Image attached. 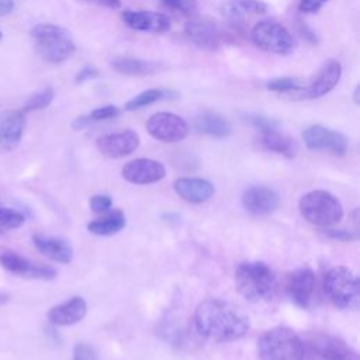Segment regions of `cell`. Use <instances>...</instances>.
I'll use <instances>...</instances> for the list:
<instances>
[{"mask_svg": "<svg viewBox=\"0 0 360 360\" xmlns=\"http://www.w3.org/2000/svg\"><path fill=\"white\" fill-rule=\"evenodd\" d=\"M323 290L335 307L354 309L360 298V281L357 276L345 266L330 269L323 280Z\"/></svg>", "mask_w": 360, "mask_h": 360, "instance_id": "8992f818", "label": "cell"}, {"mask_svg": "<svg viewBox=\"0 0 360 360\" xmlns=\"http://www.w3.org/2000/svg\"><path fill=\"white\" fill-rule=\"evenodd\" d=\"M111 66L114 70L125 76H149L162 70V66L158 62L127 56L112 59Z\"/></svg>", "mask_w": 360, "mask_h": 360, "instance_id": "484cf974", "label": "cell"}, {"mask_svg": "<svg viewBox=\"0 0 360 360\" xmlns=\"http://www.w3.org/2000/svg\"><path fill=\"white\" fill-rule=\"evenodd\" d=\"M304 360H359V354L342 339L316 333L304 345Z\"/></svg>", "mask_w": 360, "mask_h": 360, "instance_id": "ba28073f", "label": "cell"}, {"mask_svg": "<svg viewBox=\"0 0 360 360\" xmlns=\"http://www.w3.org/2000/svg\"><path fill=\"white\" fill-rule=\"evenodd\" d=\"M179 98V93L174 90H169V89H148L142 93H139L138 96H135L134 98H131L129 101H127L125 104V110L127 111H135L143 107H148L156 101H162V100H176Z\"/></svg>", "mask_w": 360, "mask_h": 360, "instance_id": "83f0119b", "label": "cell"}, {"mask_svg": "<svg viewBox=\"0 0 360 360\" xmlns=\"http://www.w3.org/2000/svg\"><path fill=\"white\" fill-rule=\"evenodd\" d=\"M342 77V65L335 60L329 59L326 60L316 76L305 86L298 90L300 94H295V98H305V100H314L319 98L325 94H328L330 90L335 89V86L339 83Z\"/></svg>", "mask_w": 360, "mask_h": 360, "instance_id": "7c38bea8", "label": "cell"}, {"mask_svg": "<svg viewBox=\"0 0 360 360\" xmlns=\"http://www.w3.org/2000/svg\"><path fill=\"white\" fill-rule=\"evenodd\" d=\"M117 115H120V108L110 104V105H103V107H98V108L93 110L89 114V118H90L91 122H96V121L111 120V118H115Z\"/></svg>", "mask_w": 360, "mask_h": 360, "instance_id": "d6a6232c", "label": "cell"}, {"mask_svg": "<svg viewBox=\"0 0 360 360\" xmlns=\"http://www.w3.org/2000/svg\"><path fill=\"white\" fill-rule=\"evenodd\" d=\"M139 143H141L139 135L132 129L105 134L97 138L96 141V146L98 152L105 158H112V159L131 155L138 149Z\"/></svg>", "mask_w": 360, "mask_h": 360, "instance_id": "4fadbf2b", "label": "cell"}, {"mask_svg": "<svg viewBox=\"0 0 360 360\" xmlns=\"http://www.w3.org/2000/svg\"><path fill=\"white\" fill-rule=\"evenodd\" d=\"M257 143L262 149L292 159L297 155V143L292 138L280 134L277 129L260 132Z\"/></svg>", "mask_w": 360, "mask_h": 360, "instance_id": "cb8c5ba5", "label": "cell"}, {"mask_svg": "<svg viewBox=\"0 0 360 360\" xmlns=\"http://www.w3.org/2000/svg\"><path fill=\"white\" fill-rule=\"evenodd\" d=\"M122 21L135 31L162 34L170 30V20L166 14L148 10H124Z\"/></svg>", "mask_w": 360, "mask_h": 360, "instance_id": "ac0fdd59", "label": "cell"}, {"mask_svg": "<svg viewBox=\"0 0 360 360\" xmlns=\"http://www.w3.org/2000/svg\"><path fill=\"white\" fill-rule=\"evenodd\" d=\"M124 226H125V215L122 211L115 210L91 221L87 225V229L94 235L108 236L120 232Z\"/></svg>", "mask_w": 360, "mask_h": 360, "instance_id": "4316f807", "label": "cell"}, {"mask_svg": "<svg viewBox=\"0 0 360 360\" xmlns=\"http://www.w3.org/2000/svg\"><path fill=\"white\" fill-rule=\"evenodd\" d=\"M112 205V200L107 194H96L90 198V208L93 212H107L108 208Z\"/></svg>", "mask_w": 360, "mask_h": 360, "instance_id": "836d02e7", "label": "cell"}, {"mask_svg": "<svg viewBox=\"0 0 360 360\" xmlns=\"http://www.w3.org/2000/svg\"><path fill=\"white\" fill-rule=\"evenodd\" d=\"M25 112L22 110H6L0 112V152L7 153L15 149L24 135Z\"/></svg>", "mask_w": 360, "mask_h": 360, "instance_id": "5bb4252c", "label": "cell"}, {"mask_svg": "<svg viewBox=\"0 0 360 360\" xmlns=\"http://www.w3.org/2000/svg\"><path fill=\"white\" fill-rule=\"evenodd\" d=\"M359 93H360V86L356 84V87H354V90H353V101H354V104H359V103H360Z\"/></svg>", "mask_w": 360, "mask_h": 360, "instance_id": "ee69618b", "label": "cell"}, {"mask_svg": "<svg viewBox=\"0 0 360 360\" xmlns=\"http://www.w3.org/2000/svg\"><path fill=\"white\" fill-rule=\"evenodd\" d=\"M250 38L257 48L274 55H290L295 48L290 30L274 20H263L255 24Z\"/></svg>", "mask_w": 360, "mask_h": 360, "instance_id": "52a82bcc", "label": "cell"}, {"mask_svg": "<svg viewBox=\"0 0 360 360\" xmlns=\"http://www.w3.org/2000/svg\"><path fill=\"white\" fill-rule=\"evenodd\" d=\"M0 264L8 273H13L24 278L48 281L56 277V270L52 266L35 263L13 250H4L0 255Z\"/></svg>", "mask_w": 360, "mask_h": 360, "instance_id": "8fae6325", "label": "cell"}, {"mask_svg": "<svg viewBox=\"0 0 360 360\" xmlns=\"http://www.w3.org/2000/svg\"><path fill=\"white\" fill-rule=\"evenodd\" d=\"M1 38H3V32L0 31V41H1Z\"/></svg>", "mask_w": 360, "mask_h": 360, "instance_id": "bcb514c9", "label": "cell"}, {"mask_svg": "<svg viewBox=\"0 0 360 360\" xmlns=\"http://www.w3.org/2000/svg\"><path fill=\"white\" fill-rule=\"evenodd\" d=\"M32 243L39 253L58 263H70L73 257V249L69 242L55 236H46L42 233L32 235Z\"/></svg>", "mask_w": 360, "mask_h": 360, "instance_id": "7402d4cb", "label": "cell"}, {"mask_svg": "<svg viewBox=\"0 0 360 360\" xmlns=\"http://www.w3.org/2000/svg\"><path fill=\"white\" fill-rule=\"evenodd\" d=\"M259 360H304V343L290 328L276 326L257 340Z\"/></svg>", "mask_w": 360, "mask_h": 360, "instance_id": "277c9868", "label": "cell"}, {"mask_svg": "<svg viewBox=\"0 0 360 360\" xmlns=\"http://www.w3.org/2000/svg\"><path fill=\"white\" fill-rule=\"evenodd\" d=\"M242 204L246 211L255 215H269L280 204L278 194L264 186H252L242 195Z\"/></svg>", "mask_w": 360, "mask_h": 360, "instance_id": "d6986e66", "label": "cell"}, {"mask_svg": "<svg viewBox=\"0 0 360 360\" xmlns=\"http://www.w3.org/2000/svg\"><path fill=\"white\" fill-rule=\"evenodd\" d=\"M195 332L214 342L242 339L250 329L249 316L238 307L222 300H205L194 312Z\"/></svg>", "mask_w": 360, "mask_h": 360, "instance_id": "6da1fadb", "label": "cell"}, {"mask_svg": "<svg viewBox=\"0 0 360 360\" xmlns=\"http://www.w3.org/2000/svg\"><path fill=\"white\" fill-rule=\"evenodd\" d=\"M193 127L195 132L202 135H210L215 138H225L231 134V124L219 114L215 112H201L193 120Z\"/></svg>", "mask_w": 360, "mask_h": 360, "instance_id": "d4e9b609", "label": "cell"}, {"mask_svg": "<svg viewBox=\"0 0 360 360\" xmlns=\"http://www.w3.org/2000/svg\"><path fill=\"white\" fill-rule=\"evenodd\" d=\"M87 312V304L82 297H72L70 300L52 307L46 316L52 325L69 326L80 322Z\"/></svg>", "mask_w": 360, "mask_h": 360, "instance_id": "ffe728a7", "label": "cell"}, {"mask_svg": "<svg viewBox=\"0 0 360 360\" xmlns=\"http://www.w3.org/2000/svg\"><path fill=\"white\" fill-rule=\"evenodd\" d=\"M326 1H329V0H300L298 8L302 13L312 14V13H316Z\"/></svg>", "mask_w": 360, "mask_h": 360, "instance_id": "74e56055", "label": "cell"}, {"mask_svg": "<svg viewBox=\"0 0 360 360\" xmlns=\"http://www.w3.org/2000/svg\"><path fill=\"white\" fill-rule=\"evenodd\" d=\"M323 233L328 238L338 239V240H353L357 239V235L350 232V231H343V229H325Z\"/></svg>", "mask_w": 360, "mask_h": 360, "instance_id": "f35d334b", "label": "cell"}, {"mask_svg": "<svg viewBox=\"0 0 360 360\" xmlns=\"http://www.w3.org/2000/svg\"><path fill=\"white\" fill-rule=\"evenodd\" d=\"M79 1L103 6V7H107V8H111V10H115V8L121 7V0H79Z\"/></svg>", "mask_w": 360, "mask_h": 360, "instance_id": "60d3db41", "label": "cell"}, {"mask_svg": "<svg viewBox=\"0 0 360 360\" xmlns=\"http://www.w3.org/2000/svg\"><path fill=\"white\" fill-rule=\"evenodd\" d=\"M14 0H0V17L10 14L14 10Z\"/></svg>", "mask_w": 360, "mask_h": 360, "instance_id": "7bdbcfd3", "label": "cell"}, {"mask_svg": "<svg viewBox=\"0 0 360 360\" xmlns=\"http://www.w3.org/2000/svg\"><path fill=\"white\" fill-rule=\"evenodd\" d=\"M166 6L181 11L184 14H191L197 10V0H162Z\"/></svg>", "mask_w": 360, "mask_h": 360, "instance_id": "e575fe53", "label": "cell"}, {"mask_svg": "<svg viewBox=\"0 0 360 360\" xmlns=\"http://www.w3.org/2000/svg\"><path fill=\"white\" fill-rule=\"evenodd\" d=\"M173 187L179 197L193 204L205 202L215 191L210 181L197 177H180L174 181Z\"/></svg>", "mask_w": 360, "mask_h": 360, "instance_id": "44dd1931", "label": "cell"}, {"mask_svg": "<svg viewBox=\"0 0 360 360\" xmlns=\"http://www.w3.org/2000/svg\"><path fill=\"white\" fill-rule=\"evenodd\" d=\"M301 215L314 225L330 226L343 217V207L338 197L325 190H314L300 200Z\"/></svg>", "mask_w": 360, "mask_h": 360, "instance_id": "5b68a950", "label": "cell"}, {"mask_svg": "<svg viewBox=\"0 0 360 360\" xmlns=\"http://www.w3.org/2000/svg\"><path fill=\"white\" fill-rule=\"evenodd\" d=\"M235 287L249 302L266 304L277 294V277L266 263L246 262L235 271Z\"/></svg>", "mask_w": 360, "mask_h": 360, "instance_id": "7a4b0ae2", "label": "cell"}, {"mask_svg": "<svg viewBox=\"0 0 360 360\" xmlns=\"http://www.w3.org/2000/svg\"><path fill=\"white\" fill-rule=\"evenodd\" d=\"M90 124H91V121H90L89 115H80L72 121V128L76 131H80V129L87 128Z\"/></svg>", "mask_w": 360, "mask_h": 360, "instance_id": "b9f144b4", "label": "cell"}, {"mask_svg": "<svg viewBox=\"0 0 360 360\" xmlns=\"http://www.w3.org/2000/svg\"><path fill=\"white\" fill-rule=\"evenodd\" d=\"M269 7L259 0H225L221 4L222 15L233 22H242L245 18L267 13Z\"/></svg>", "mask_w": 360, "mask_h": 360, "instance_id": "603a6c76", "label": "cell"}, {"mask_svg": "<svg viewBox=\"0 0 360 360\" xmlns=\"http://www.w3.org/2000/svg\"><path fill=\"white\" fill-rule=\"evenodd\" d=\"M301 87H302V84L298 79L288 77V76L276 77V79H271L266 83V89L270 90V91H274V93H288V91L295 93Z\"/></svg>", "mask_w": 360, "mask_h": 360, "instance_id": "4dcf8cb0", "label": "cell"}, {"mask_svg": "<svg viewBox=\"0 0 360 360\" xmlns=\"http://www.w3.org/2000/svg\"><path fill=\"white\" fill-rule=\"evenodd\" d=\"M55 97V91L52 87H44L41 90H38L37 93H34L24 104L22 111L27 112H32V111H38V110H44L46 108L52 100Z\"/></svg>", "mask_w": 360, "mask_h": 360, "instance_id": "f1b7e54d", "label": "cell"}, {"mask_svg": "<svg viewBox=\"0 0 360 360\" xmlns=\"http://www.w3.org/2000/svg\"><path fill=\"white\" fill-rule=\"evenodd\" d=\"M98 75H100V70H98L96 66H90V65L83 66V68L76 73V76H75V83L82 84V83H84V82H89V80L96 79Z\"/></svg>", "mask_w": 360, "mask_h": 360, "instance_id": "8d00e7d4", "label": "cell"}, {"mask_svg": "<svg viewBox=\"0 0 360 360\" xmlns=\"http://www.w3.org/2000/svg\"><path fill=\"white\" fill-rule=\"evenodd\" d=\"M122 177L134 184H150L160 181L166 176L165 166L153 159L139 158L128 162L122 170Z\"/></svg>", "mask_w": 360, "mask_h": 360, "instance_id": "e0dca14e", "label": "cell"}, {"mask_svg": "<svg viewBox=\"0 0 360 360\" xmlns=\"http://www.w3.org/2000/svg\"><path fill=\"white\" fill-rule=\"evenodd\" d=\"M297 28H298V34H300L305 41H308V42H311V44H318V37H316L315 31H312L305 22L298 21Z\"/></svg>", "mask_w": 360, "mask_h": 360, "instance_id": "ab89813d", "label": "cell"}, {"mask_svg": "<svg viewBox=\"0 0 360 360\" xmlns=\"http://www.w3.org/2000/svg\"><path fill=\"white\" fill-rule=\"evenodd\" d=\"M245 120L255 128H257L260 132L264 131H271L277 129V122L264 117V115H257V114H249L245 117Z\"/></svg>", "mask_w": 360, "mask_h": 360, "instance_id": "1f68e13d", "label": "cell"}, {"mask_svg": "<svg viewBox=\"0 0 360 360\" xmlns=\"http://www.w3.org/2000/svg\"><path fill=\"white\" fill-rule=\"evenodd\" d=\"M149 135L160 142L176 143L187 138L190 127L184 118L173 112H156L146 121Z\"/></svg>", "mask_w": 360, "mask_h": 360, "instance_id": "9c48e42d", "label": "cell"}, {"mask_svg": "<svg viewBox=\"0 0 360 360\" xmlns=\"http://www.w3.org/2000/svg\"><path fill=\"white\" fill-rule=\"evenodd\" d=\"M302 139L309 150L328 152L335 156H343L347 152V138L323 125H311L302 132Z\"/></svg>", "mask_w": 360, "mask_h": 360, "instance_id": "30bf717a", "label": "cell"}, {"mask_svg": "<svg viewBox=\"0 0 360 360\" xmlns=\"http://www.w3.org/2000/svg\"><path fill=\"white\" fill-rule=\"evenodd\" d=\"M184 34L193 44L207 51L217 49L222 38L219 25L211 18L187 21L184 25Z\"/></svg>", "mask_w": 360, "mask_h": 360, "instance_id": "2e32d148", "label": "cell"}, {"mask_svg": "<svg viewBox=\"0 0 360 360\" xmlns=\"http://www.w3.org/2000/svg\"><path fill=\"white\" fill-rule=\"evenodd\" d=\"M287 291L291 300L301 308H308L315 291V273L304 266L291 271L287 277Z\"/></svg>", "mask_w": 360, "mask_h": 360, "instance_id": "9a60e30c", "label": "cell"}, {"mask_svg": "<svg viewBox=\"0 0 360 360\" xmlns=\"http://www.w3.org/2000/svg\"><path fill=\"white\" fill-rule=\"evenodd\" d=\"M25 217L18 210L10 207H0V233L18 229L24 225Z\"/></svg>", "mask_w": 360, "mask_h": 360, "instance_id": "f546056e", "label": "cell"}, {"mask_svg": "<svg viewBox=\"0 0 360 360\" xmlns=\"http://www.w3.org/2000/svg\"><path fill=\"white\" fill-rule=\"evenodd\" d=\"M30 34L37 53L49 63H62L76 51L70 32L63 27L42 22L34 25Z\"/></svg>", "mask_w": 360, "mask_h": 360, "instance_id": "3957f363", "label": "cell"}, {"mask_svg": "<svg viewBox=\"0 0 360 360\" xmlns=\"http://www.w3.org/2000/svg\"><path fill=\"white\" fill-rule=\"evenodd\" d=\"M73 360H98L94 349L86 343H77L73 349Z\"/></svg>", "mask_w": 360, "mask_h": 360, "instance_id": "d590c367", "label": "cell"}, {"mask_svg": "<svg viewBox=\"0 0 360 360\" xmlns=\"http://www.w3.org/2000/svg\"><path fill=\"white\" fill-rule=\"evenodd\" d=\"M7 300H8V295H7V294H3V292H0V304H4V302H7Z\"/></svg>", "mask_w": 360, "mask_h": 360, "instance_id": "f6af8a7d", "label": "cell"}]
</instances>
